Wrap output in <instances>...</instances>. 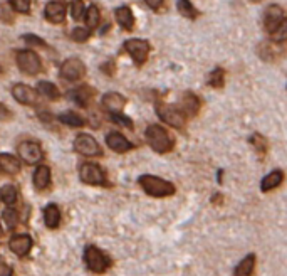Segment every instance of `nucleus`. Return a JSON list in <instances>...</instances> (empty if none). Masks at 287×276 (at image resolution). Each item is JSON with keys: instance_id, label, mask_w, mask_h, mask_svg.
Instances as JSON below:
<instances>
[{"instance_id": "nucleus-1", "label": "nucleus", "mask_w": 287, "mask_h": 276, "mask_svg": "<svg viewBox=\"0 0 287 276\" xmlns=\"http://www.w3.org/2000/svg\"><path fill=\"white\" fill-rule=\"evenodd\" d=\"M138 184L141 185V189L151 197H171L176 192V187L168 180L156 177V175L145 174L138 179Z\"/></svg>"}, {"instance_id": "nucleus-2", "label": "nucleus", "mask_w": 287, "mask_h": 276, "mask_svg": "<svg viewBox=\"0 0 287 276\" xmlns=\"http://www.w3.org/2000/svg\"><path fill=\"white\" fill-rule=\"evenodd\" d=\"M145 137L146 142L150 143V147L158 153H168L175 147L173 137L160 125H150L145 132Z\"/></svg>"}, {"instance_id": "nucleus-3", "label": "nucleus", "mask_w": 287, "mask_h": 276, "mask_svg": "<svg viewBox=\"0 0 287 276\" xmlns=\"http://www.w3.org/2000/svg\"><path fill=\"white\" fill-rule=\"evenodd\" d=\"M156 115H158V118L161 122H165L166 125H170V127H173L176 130L185 128L186 117L178 106H175V104L158 103L156 104Z\"/></svg>"}, {"instance_id": "nucleus-4", "label": "nucleus", "mask_w": 287, "mask_h": 276, "mask_svg": "<svg viewBox=\"0 0 287 276\" xmlns=\"http://www.w3.org/2000/svg\"><path fill=\"white\" fill-rule=\"evenodd\" d=\"M84 261L93 273H104L111 266V259L96 246H89L84 251Z\"/></svg>"}, {"instance_id": "nucleus-5", "label": "nucleus", "mask_w": 287, "mask_h": 276, "mask_svg": "<svg viewBox=\"0 0 287 276\" xmlns=\"http://www.w3.org/2000/svg\"><path fill=\"white\" fill-rule=\"evenodd\" d=\"M124 49L136 66H143L150 54V42L145 41V39H128L124 42Z\"/></svg>"}, {"instance_id": "nucleus-6", "label": "nucleus", "mask_w": 287, "mask_h": 276, "mask_svg": "<svg viewBox=\"0 0 287 276\" xmlns=\"http://www.w3.org/2000/svg\"><path fill=\"white\" fill-rule=\"evenodd\" d=\"M79 177L84 184L89 185H106V174L98 163H83L79 169Z\"/></svg>"}, {"instance_id": "nucleus-7", "label": "nucleus", "mask_w": 287, "mask_h": 276, "mask_svg": "<svg viewBox=\"0 0 287 276\" xmlns=\"http://www.w3.org/2000/svg\"><path fill=\"white\" fill-rule=\"evenodd\" d=\"M74 148L78 150L81 155H84V157H99V155L103 153L99 143L88 133H81L76 137Z\"/></svg>"}, {"instance_id": "nucleus-8", "label": "nucleus", "mask_w": 287, "mask_h": 276, "mask_svg": "<svg viewBox=\"0 0 287 276\" xmlns=\"http://www.w3.org/2000/svg\"><path fill=\"white\" fill-rule=\"evenodd\" d=\"M15 61H17V66L22 69L24 73L30 74V76H34V74H37L40 71V59L34 51H20V52H17Z\"/></svg>"}, {"instance_id": "nucleus-9", "label": "nucleus", "mask_w": 287, "mask_h": 276, "mask_svg": "<svg viewBox=\"0 0 287 276\" xmlns=\"http://www.w3.org/2000/svg\"><path fill=\"white\" fill-rule=\"evenodd\" d=\"M86 74V68L83 61L76 58H70L67 61H64V64L60 66V78L67 79V81H79Z\"/></svg>"}, {"instance_id": "nucleus-10", "label": "nucleus", "mask_w": 287, "mask_h": 276, "mask_svg": "<svg viewBox=\"0 0 287 276\" xmlns=\"http://www.w3.org/2000/svg\"><path fill=\"white\" fill-rule=\"evenodd\" d=\"M19 155L25 163L34 165L39 163L42 160V148L39 147V143L35 142H22L19 145Z\"/></svg>"}, {"instance_id": "nucleus-11", "label": "nucleus", "mask_w": 287, "mask_h": 276, "mask_svg": "<svg viewBox=\"0 0 287 276\" xmlns=\"http://www.w3.org/2000/svg\"><path fill=\"white\" fill-rule=\"evenodd\" d=\"M284 11H282V7L280 6H269L265 9V12H264V29L267 32H272L274 29H277V26L284 21Z\"/></svg>"}, {"instance_id": "nucleus-12", "label": "nucleus", "mask_w": 287, "mask_h": 276, "mask_svg": "<svg viewBox=\"0 0 287 276\" xmlns=\"http://www.w3.org/2000/svg\"><path fill=\"white\" fill-rule=\"evenodd\" d=\"M106 143H108V147L116 153H124V152H129V150L133 148V143H131L124 135H121L118 132L108 133V137H106Z\"/></svg>"}, {"instance_id": "nucleus-13", "label": "nucleus", "mask_w": 287, "mask_h": 276, "mask_svg": "<svg viewBox=\"0 0 287 276\" xmlns=\"http://www.w3.org/2000/svg\"><path fill=\"white\" fill-rule=\"evenodd\" d=\"M200 106H201V101L200 98L196 96L195 93L191 91H186L181 98V103H180V109L185 113V117H196L200 112Z\"/></svg>"}, {"instance_id": "nucleus-14", "label": "nucleus", "mask_w": 287, "mask_h": 276, "mask_svg": "<svg viewBox=\"0 0 287 276\" xmlns=\"http://www.w3.org/2000/svg\"><path fill=\"white\" fill-rule=\"evenodd\" d=\"M12 94L22 104H37V93L27 84H15L12 88Z\"/></svg>"}, {"instance_id": "nucleus-15", "label": "nucleus", "mask_w": 287, "mask_h": 276, "mask_svg": "<svg viewBox=\"0 0 287 276\" xmlns=\"http://www.w3.org/2000/svg\"><path fill=\"white\" fill-rule=\"evenodd\" d=\"M284 177L285 175L280 169L272 170V172H269L264 179L260 180V190L262 192H270V190L277 189L282 182H284Z\"/></svg>"}, {"instance_id": "nucleus-16", "label": "nucleus", "mask_w": 287, "mask_h": 276, "mask_svg": "<svg viewBox=\"0 0 287 276\" xmlns=\"http://www.w3.org/2000/svg\"><path fill=\"white\" fill-rule=\"evenodd\" d=\"M9 246L12 249V253H15L17 256H25L30 251V248H32V239L27 234H19L10 239Z\"/></svg>"}, {"instance_id": "nucleus-17", "label": "nucleus", "mask_w": 287, "mask_h": 276, "mask_svg": "<svg viewBox=\"0 0 287 276\" xmlns=\"http://www.w3.org/2000/svg\"><path fill=\"white\" fill-rule=\"evenodd\" d=\"M124 104H126V98L119 93H106L103 96V106L109 113H121Z\"/></svg>"}, {"instance_id": "nucleus-18", "label": "nucleus", "mask_w": 287, "mask_h": 276, "mask_svg": "<svg viewBox=\"0 0 287 276\" xmlns=\"http://www.w3.org/2000/svg\"><path fill=\"white\" fill-rule=\"evenodd\" d=\"M255 264H257V256L254 253L247 254L239 264L235 266L234 276H254L255 273Z\"/></svg>"}, {"instance_id": "nucleus-19", "label": "nucleus", "mask_w": 287, "mask_h": 276, "mask_svg": "<svg viewBox=\"0 0 287 276\" xmlns=\"http://www.w3.org/2000/svg\"><path fill=\"white\" fill-rule=\"evenodd\" d=\"M45 17H47L49 22H54V24L64 22V19H65V7H64V4H60V2H49L47 7H45Z\"/></svg>"}, {"instance_id": "nucleus-20", "label": "nucleus", "mask_w": 287, "mask_h": 276, "mask_svg": "<svg viewBox=\"0 0 287 276\" xmlns=\"http://www.w3.org/2000/svg\"><path fill=\"white\" fill-rule=\"evenodd\" d=\"M116 21H118L119 26L126 29V31H131V29L134 27V16L133 12H131V9L126 6L116 9Z\"/></svg>"}, {"instance_id": "nucleus-21", "label": "nucleus", "mask_w": 287, "mask_h": 276, "mask_svg": "<svg viewBox=\"0 0 287 276\" xmlns=\"http://www.w3.org/2000/svg\"><path fill=\"white\" fill-rule=\"evenodd\" d=\"M93 89L88 88V86H83V88H78V89H74V91H70L69 94V98L70 99H74L76 103L79 104V106H83L86 108L89 104L91 101V98H93Z\"/></svg>"}, {"instance_id": "nucleus-22", "label": "nucleus", "mask_w": 287, "mask_h": 276, "mask_svg": "<svg viewBox=\"0 0 287 276\" xmlns=\"http://www.w3.org/2000/svg\"><path fill=\"white\" fill-rule=\"evenodd\" d=\"M50 182V170L49 167H45V165H39L37 169H35L34 172V185L35 189L42 190L49 185Z\"/></svg>"}, {"instance_id": "nucleus-23", "label": "nucleus", "mask_w": 287, "mask_h": 276, "mask_svg": "<svg viewBox=\"0 0 287 276\" xmlns=\"http://www.w3.org/2000/svg\"><path fill=\"white\" fill-rule=\"evenodd\" d=\"M44 220H45V226L50 229H55L60 223V210L57 205L54 204H49L47 207L44 210Z\"/></svg>"}, {"instance_id": "nucleus-24", "label": "nucleus", "mask_w": 287, "mask_h": 276, "mask_svg": "<svg viewBox=\"0 0 287 276\" xmlns=\"http://www.w3.org/2000/svg\"><path fill=\"white\" fill-rule=\"evenodd\" d=\"M0 169L7 174H17L20 170V163L19 160L14 157V155L9 153H2L0 155Z\"/></svg>"}, {"instance_id": "nucleus-25", "label": "nucleus", "mask_w": 287, "mask_h": 276, "mask_svg": "<svg viewBox=\"0 0 287 276\" xmlns=\"http://www.w3.org/2000/svg\"><path fill=\"white\" fill-rule=\"evenodd\" d=\"M37 91L47 99H54V101L60 98V93H59L57 86L52 83H49V81H39L37 83Z\"/></svg>"}, {"instance_id": "nucleus-26", "label": "nucleus", "mask_w": 287, "mask_h": 276, "mask_svg": "<svg viewBox=\"0 0 287 276\" xmlns=\"http://www.w3.org/2000/svg\"><path fill=\"white\" fill-rule=\"evenodd\" d=\"M176 9H178V12L183 17H188V19L198 17V11L193 7V4H191L190 0H176Z\"/></svg>"}, {"instance_id": "nucleus-27", "label": "nucleus", "mask_w": 287, "mask_h": 276, "mask_svg": "<svg viewBox=\"0 0 287 276\" xmlns=\"http://www.w3.org/2000/svg\"><path fill=\"white\" fill-rule=\"evenodd\" d=\"M206 84L211 88H222L225 84V73H224V69H220V68H215L213 71H211L208 74V78H206Z\"/></svg>"}, {"instance_id": "nucleus-28", "label": "nucleus", "mask_w": 287, "mask_h": 276, "mask_svg": "<svg viewBox=\"0 0 287 276\" xmlns=\"http://www.w3.org/2000/svg\"><path fill=\"white\" fill-rule=\"evenodd\" d=\"M249 142L252 147L255 148V152L260 155V157H264V155L267 153V148H269V143H267L265 137H262L260 133H254L252 137L249 138Z\"/></svg>"}, {"instance_id": "nucleus-29", "label": "nucleus", "mask_w": 287, "mask_h": 276, "mask_svg": "<svg viewBox=\"0 0 287 276\" xmlns=\"http://www.w3.org/2000/svg\"><path fill=\"white\" fill-rule=\"evenodd\" d=\"M270 39L277 44H282L287 41V19H284V21L277 26V29H274V31L270 32Z\"/></svg>"}, {"instance_id": "nucleus-30", "label": "nucleus", "mask_w": 287, "mask_h": 276, "mask_svg": "<svg viewBox=\"0 0 287 276\" xmlns=\"http://www.w3.org/2000/svg\"><path fill=\"white\" fill-rule=\"evenodd\" d=\"M99 19H101V14H99V9L96 6H91L88 11H86V26H88L89 29L98 27Z\"/></svg>"}, {"instance_id": "nucleus-31", "label": "nucleus", "mask_w": 287, "mask_h": 276, "mask_svg": "<svg viewBox=\"0 0 287 276\" xmlns=\"http://www.w3.org/2000/svg\"><path fill=\"white\" fill-rule=\"evenodd\" d=\"M0 199L7 205H12L15 200H17V189H15L14 185H4V187L0 189Z\"/></svg>"}, {"instance_id": "nucleus-32", "label": "nucleus", "mask_w": 287, "mask_h": 276, "mask_svg": "<svg viewBox=\"0 0 287 276\" xmlns=\"http://www.w3.org/2000/svg\"><path fill=\"white\" fill-rule=\"evenodd\" d=\"M59 120L65 125H69V127H83L84 125V120L79 117L78 113L74 112H65L59 117Z\"/></svg>"}, {"instance_id": "nucleus-33", "label": "nucleus", "mask_w": 287, "mask_h": 276, "mask_svg": "<svg viewBox=\"0 0 287 276\" xmlns=\"http://www.w3.org/2000/svg\"><path fill=\"white\" fill-rule=\"evenodd\" d=\"M91 36V29L89 27H76L73 31V39L76 42H84L88 41Z\"/></svg>"}, {"instance_id": "nucleus-34", "label": "nucleus", "mask_w": 287, "mask_h": 276, "mask_svg": "<svg viewBox=\"0 0 287 276\" xmlns=\"http://www.w3.org/2000/svg\"><path fill=\"white\" fill-rule=\"evenodd\" d=\"M111 120H113L114 123L123 125V127L133 130V122H131L128 117H124V115H121V113H111Z\"/></svg>"}, {"instance_id": "nucleus-35", "label": "nucleus", "mask_w": 287, "mask_h": 276, "mask_svg": "<svg viewBox=\"0 0 287 276\" xmlns=\"http://www.w3.org/2000/svg\"><path fill=\"white\" fill-rule=\"evenodd\" d=\"M70 14H73V17L76 21H79V19H83L84 16V6L81 0H74L73 6H70Z\"/></svg>"}, {"instance_id": "nucleus-36", "label": "nucleus", "mask_w": 287, "mask_h": 276, "mask_svg": "<svg viewBox=\"0 0 287 276\" xmlns=\"http://www.w3.org/2000/svg\"><path fill=\"white\" fill-rule=\"evenodd\" d=\"M4 220L7 223V226L10 229L15 228V224H17V212H15V209H5L4 210Z\"/></svg>"}, {"instance_id": "nucleus-37", "label": "nucleus", "mask_w": 287, "mask_h": 276, "mask_svg": "<svg viewBox=\"0 0 287 276\" xmlns=\"http://www.w3.org/2000/svg\"><path fill=\"white\" fill-rule=\"evenodd\" d=\"M12 7L20 14H27L30 11V0H12Z\"/></svg>"}, {"instance_id": "nucleus-38", "label": "nucleus", "mask_w": 287, "mask_h": 276, "mask_svg": "<svg viewBox=\"0 0 287 276\" xmlns=\"http://www.w3.org/2000/svg\"><path fill=\"white\" fill-rule=\"evenodd\" d=\"M24 41L27 44H32V46H42V47L45 46V42L42 41V39L34 36V34H27V36H24Z\"/></svg>"}, {"instance_id": "nucleus-39", "label": "nucleus", "mask_w": 287, "mask_h": 276, "mask_svg": "<svg viewBox=\"0 0 287 276\" xmlns=\"http://www.w3.org/2000/svg\"><path fill=\"white\" fill-rule=\"evenodd\" d=\"M101 71L106 73L108 76H113L114 71H116V68H114V63L113 61H108V63H104L103 66H101Z\"/></svg>"}, {"instance_id": "nucleus-40", "label": "nucleus", "mask_w": 287, "mask_h": 276, "mask_svg": "<svg viewBox=\"0 0 287 276\" xmlns=\"http://www.w3.org/2000/svg\"><path fill=\"white\" fill-rule=\"evenodd\" d=\"M146 6H148L150 9H153V11H160L161 7H163L165 0H145Z\"/></svg>"}, {"instance_id": "nucleus-41", "label": "nucleus", "mask_w": 287, "mask_h": 276, "mask_svg": "<svg viewBox=\"0 0 287 276\" xmlns=\"http://www.w3.org/2000/svg\"><path fill=\"white\" fill-rule=\"evenodd\" d=\"M0 276H12V268L4 261H0Z\"/></svg>"}, {"instance_id": "nucleus-42", "label": "nucleus", "mask_w": 287, "mask_h": 276, "mask_svg": "<svg viewBox=\"0 0 287 276\" xmlns=\"http://www.w3.org/2000/svg\"><path fill=\"white\" fill-rule=\"evenodd\" d=\"M10 117H12V113H10L4 104H0V120H9Z\"/></svg>"}, {"instance_id": "nucleus-43", "label": "nucleus", "mask_w": 287, "mask_h": 276, "mask_svg": "<svg viewBox=\"0 0 287 276\" xmlns=\"http://www.w3.org/2000/svg\"><path fill=\"white\" fill-rule=\"evenodd\" d=\"M222 200H224L222 194H213V197H211V202L213 204H222Z\"/></svg>"}, {"instance_id": "nucleus-44", "label": "nucleus", "mask_w": 287, "mask_h": 276, "mask_svg": "<svg viewBox=\"0 0 287 276\" xmlns=\"http://www.w3.org/2000/svg\"><path fill=\"white\" fill-rule=\"evenodd\" d=\"M222 174H224V172H222V170H219V174H217V179H219V184H222Z\"/></svg>"}, {"instance_id": "nucleus-45", "label": "nucleus", "mask_w": 287, "mask_h": 276, "mask_svg": "<svg viewBox=\"0 0 287 276\" xmlns=\"http://www.w3.org/2000/svg\"><path fill=\"white\" fill-rule=\"evenodd\" d=\"M0 236H2V228H0Z\"/></svg>"}]
</instances>
